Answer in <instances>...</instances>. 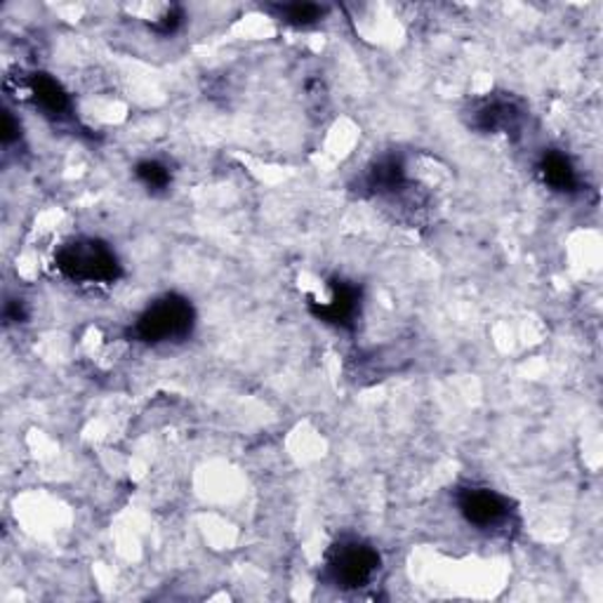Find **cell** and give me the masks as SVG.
Instances as JSON below:
<instances>
[{
    "label": "cell",
    "mask_w": 603,
    "mask_h": 603,
    "mask_svg": "<svg viewBox=\"0 0 603 603\" xmlns=\"http://www.w3.org/2000/svg\"><path fill=\"white\" fill-rule=\"evenodd\" d=\"M526 109L512 95H486L472 102L467 111L469 128L486 135H510L524 126Z\"/></svg>",
    "instance_id": "obj_5"
},
{
    "label": "cell",
    "mask_w": 603,
    "mask_h": 603,
    "mask_svg": "<svg viewBox=\"0 0 603 603\" xmlns=\"http://www.w3.org/2000/svg\"><path fill=\"white\" fill-rule=\"evenodd\" d=\"M182 24H185V12H182V8L172 6L166 14H160V17L156 19V22L151 24V31H156L158 36H172V33H177L179 29H182Z\"/></svg>",
    "instance_id": "obj_12"
},
{
    "label": "cell",
    "mask_w": 603,
    "mask_h": 603,
    "mask_svg": "<svg viewBox=\"0 0 603 603\" xmlns=\"http://www.w3.org/2000/svg\"><path fill=\"white\" fill-rule=\"evenodd\" d=\"M3 318L6 324L12 326V324H24L27 320V309H24V302L22 299H8L6 307H3Z\"/></svg>",
    "instance_id": "obj_14"
},
{
    "label": "cell",
    "mask_w": 603,
    "mask_h": 603,
    "mask_svg": "<svg viewBox=\"0 0 603 603\" xmlns=\"http://www.w3.org/2000/svg\"><path fill=\"white\" fill-rule=\"evenodd\" d=\"M0 137H3V145L10 147L14 145L19 137H22V126H19V120L14 118L12 111H3V128H0Z\"/></svg>",
    "instance_id": "obj_13"
},
{
    "label": "cell",
    "mask_w": 603,
    "mask_h": 603,
    "mask_svg": "<svg viewBox=\"0 0 603 603\" xmlns=\"http://www.w3.org/2000/svg\"><path fill=\"white\" fill-rule=\"evenodd\" d=\"M196 326L194 305L182 295H164L149 305L130 328V337L142 345H170L185 342Z\"/></svg>",
    "instance_id": "obj_2"
},
{
    "label": "cell",
    "mask_w": 603,
    "mask_h": 603,
    "mask_svg": "<svg viewBox=\"0 0 603 603\" xmlns=\"http://www.w3.org/2000/svg\"><path fill=\"white\" fill-rule=\"evenodd\" d=\"M27 88L33 107L46 118L57 120V123H65V120L71 118L73 102L57 78H52L50 73H33L29 76Z\"/></svg>",
    "instance_id": "obj_7"
},
{
    "label": "cell",
    "mask_w": 603,
    "mask_h": 603,
    "mask_svg": "<svg viewBox=\"0 0 603 603\" xmlns=\"http://www.w3.org/2000/svg\"><path fill=\"white\" fill-rule=\"evenodd\" d=\"M459 516L478 531H493L505 526L512 516V502L488 486H462L455 493Z\"/></svg>",
    "instance_id": "obj_4"
},
{
    "label": "cell",
    "mask_w": 603,
    "mask_h": 603,
    "mask_svg": "<svg viewBox=\"0 0 603 603\" xmlns=\"http://www.w3.org/2000/svg\"><path fill=\"white\" fill-rule=\"evenodd\" d=\"M135 177L137 182L142 185L149 194H166L172 185V172L166 164H160L156 158L139 160L135 166Z\"/></svg>",
    "instance_id": "obj_11"
},
{
    "label": "cell",
    "mask_w": 603,
    "mask_h": 603,
    "mask_svg": "<svg viewBox=\"0 0 603 603\" xmlns=\"http://www.w3.org/2000/svg\"><path fill=\"white\" fill-rule=\"evenodd\" d=\"M55 267L73 284L109 286L123 276L120 259L99 238H73L55 253Z\"/></svg>",
    "instance_id": "obj_1"
},
{
    "label": "cell",
    "mask_w": 603,
    "mask_h": 603,
    "mask_svg": "<svg viewBox=\"0 0 603 603\" xmlns=\"http://www.w3.org/2000/svg\"><path fill=\"white\" fill-rule=\"evenodd\" d=\"M269 12H274L276 19H280V22L288 27L309 29L316 27L318 22H324L328 8L318 3H276L269 6Z\"/></svg>",
    "instance_id": "obj_10"
},
{
    "label": "cell",
    "mask_w": 603,
    "mask_h": 603,
    "mask_svg": "<svg viewBox=\"0 0 603 603\" xmlns=\"http://www.w3.org/2000/svg\"><path fill=\"white\" fill-rule=\"evenodd\" d=\"M360 305H364V290H360V286L345 278H333L328 302L309 299V312L333 328L352 330L360 316Z\"/></svg>",
    "instance_id": "obj_6"
},
{
    "label": "cell",
    "mask_w": 603,
    "mask_h": 603,
    "mask_svg": "<svg viewBox=\"0 0 603 603\" xmlns=\"http://www.w3.org/2000/svg\"><path fill=\"white\" fill-rule=\"evenodd\" d=\"M537 175L545 187L556 194H577L582 189V179L573 160L556 149L542 151L537 160Z\"/></svg>",
    "instance_id": "obj_9"
},
{
    "label": "cell",
    "mask_w": 603,
    "mask_h": 603,
    "mask_svg": "<svg viewBox=\"0 0 603 603\" xmlns=\"http://www.w3.org/2000/svg\"><path fill=\"white\" fill-rule=\"evenodd\" d=\"M408 187V175L404 158L387 154L377 158L375 164L360 177V189L368 196H394Z\"/></svg>",
    "instance_id": "obj_8"
},
{
    "label": "cell",
    "mask_w": 603,
    "mask_h": 603,
    "mask_svg": "<svg viewBox=\"0 0 603 603\" xmlns=\"http://www.w3.org/2000/svg\"><path fill=\"white\" fill-rule=\"evenodd\" d=\"M379 569V552L360 537H339L326 552L324 575L333 587L349 592L366 587Z\"/></svg>",
    "instance_id": "obj_3"
}]
</instances>
